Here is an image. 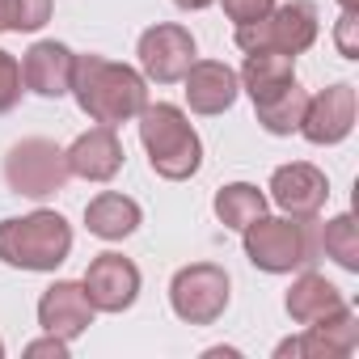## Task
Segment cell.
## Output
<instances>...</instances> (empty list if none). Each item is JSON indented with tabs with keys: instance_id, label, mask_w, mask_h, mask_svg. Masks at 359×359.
<instances>
[{
	"instance_id": "cell-27",
	"label": "cell",
	"mask_w": 359,
	"mask_h": 359,
	"mask_svg": "<svg viewBox=\"0 0 359 359\" xmlns=\"http://www.w3.org/2000/svg\"><path fill=\"white\" fill-rule=\"evenodd\" d=\"M68 351H72V342H68V338L47 334V338H39V342H30V346H26V359H68Z\"/></svg>"
},
{
	"instance_id": "cell-5",
	"label": "cell",
	"mask_w": 359,
	"mask_h": 359,
	"mask_svg": "<svg viewBox=\"0 0 359 359\" xmlns=\"http://www.w3.org/2000/svg\"><path fill=\"white\" fill-rule=\"evenodd\" d=\"M321 34V18H317V5L313 0H287V5H275L262 22H250V26H237L233 43L245 51V55H258V51H275V55H304Z\"/></svg>"
},
{
	"instance_id": "cell-13",
	"label": "cell",
	"mask_w": 359,
	"mask_h": 359,
	"mask_svg": "<svg viewBox=\"0 0 359 359\" xmlns=\"http://www.w3.org/2000/svg\"><path fill=\"white\" fill-rule=\"evenodd\" d=\"M93 317H97V309L89 304V296L76 279H55L39 296V325L55 338H68V342L81 338L93 325Z\"/></svg>"
},
{
	"instance_id": "cell-31",
	"label": "cell",
	"mask_w": 359,
	"mask_h": 359,
	"mask_svg": "<svg viewBox=\"0 0 359 359\" xmlns=\"http://www.w3.org/2000/svg\"><path fill=\"white\" fill-rule=\"evenodd\" d=\"M0 359H5V342H0Z\"/></svg>"
},
{
	"instance_id": "cell-17",
	"label": "cell",
	"mask_w": 359,
	"mask_h": 359,
	"mask_svg": "<svg viewBox=\"0 0 359 359\" xmlns=\"http://www.w3.org/2000/svg\"><path fill=\"white\" fill-rule=\"evenodd\" d=\"M237 81L250 93L254 110H266V106H275L279 97H287L296 89V60L292 55H275V51L245 55V68H241Z\"/></svg>"
},
{
	"instance_id": "cell-19",
	"label": "cell",
	"mask_w": 359,
	"mask_h": 359,
	"mask_svg": "<svg viewBox=\"0 0 359 359\" xmlns=\"http://www.w3.org/2000/svg\"><path fill=\"white\" fill-rule=\"evenodd\" d=\"M140 220H144L140 203L127 199V195H118V191H102V195L89 199V208H85V229H89L93 237H102V241H123V237H131V233L140 229Z\"/></svg>"
},
{
	"instance_id": "cell-16",
	"label": "cell",
	"mask_w": 359,
	"mask_h": 359,
	"mask_svg": "<svg viewBox=\"0 0 359 359\" xmlns=\"http://www.w3.org/2000/svg\"><path fill=\"white\" fill-rule=\"evenodd\" d=\"M68 156V169L72 177H85V182H110V177L123 169V144H118V131L114 127H93L85 135L72 140V148H64Z\"/></svg>"
},
{
	"instance_id": "cell-1",
	"label": "cell",
	"mask_w": 359,
	"mask_h": 359,
	"mask_svg": "<svg viewBox=\"0 0 359 359\" xmlns=\"http://www.w3.org/2000/svg\"><path fill=\"white\" fill-rule=\"evenodd\" d=\"M68 93L102 127L131 123L148 106V81H144V72H135L131 64H114L106 55H76V64H72V89Z\"/></svg>"
},
{
	"instance_id": "cell-10",
	"label": "cell",
	"mask_w": 359,
	"mask_h": 359,
	"mask_svg": "<svg viewBox=\"0 0 359 359\" xmlns=\"http://www.w3.org/2000/svg\"><path fill=\"white\" fill-rule=\"evenodd\" d=\"M355 85L351 81H338V85H325L321 93H313L304 102V114H300V135L317 148H330V144H342L351 131H355Z\"/></svg>"
},
{
	"instance_id": "cell-29",
	"label": "cell",
	"mask_w": 359,
	"mask_h": 359,
	"mask_svg": "<svg viewBox=\"0 0 359 359\" xmlns=\"http://www.w3.org/2000/svg\"><path fill=\"white\" fill-rule=\"evenodd\" d=\"M9 30V0H0V34Z\"/></svg>"
},
{
	"instance_id": "cell-6",
	"label": "cell",
	"mask_w": 359,
	"mask_h": 359,
	"mask_svg": "<svg viewBox=\"0 0 359 359\" xmlns=\"http://www.w3.org/2000/svg\"><path fill=\"white\" fill-rule=\"evenodd\" d=\"M68 177H72V169H68V156L55 140L30 135L5 152V182L13 195L47 199V195H60L68 187Z\"/></svg>"
},
{
	"instance_id": "cell-8",
	"label": "cell",
	"mask_w": 359,
	"mask_h": 359,
	"mask_svg": "<svg viewBox=\"0 0 359 359\" xmlns=\"http://www.w3.org/2000/svg\"><path fill=\"white\" fill-rule=\"evenodd\" d=\"M140 72L144 81H156V85H173V81H182L187 68L195 64V34L187 26H177V22H156L140 34Z\"/></svg>"
},
{
	"instance_id": "cell-28",
	"label": "cell",
	"mask_w": 359,
	"mask_h": 359,
	"mask_svg": "<svg viewBox=\"0 0 359 359\" xmlns=\"http://www.w3.org/2000/svg\"><path fill=\"white\" fill-rule=\"evenodd\" d=\"M177 9H187V13H199V9H212L216 0H173Z\"/></svg>"
},
{
	"instance_id": "cell-2",
	"label": "cell",
	"mask_w": 359,
	"mask_h": 359,
	"mask_svg": "<svg viewBox=\"0 0 359 359\" xmlns=\"http://www.w3.org/2000/svg\"><path fill=\"white\" fill-rule=\"evenodd\" d=\"M140 144L148 152V165L165 182H187L203 165V144L199 131L191 127L187 110L173 102H148L140 110Z\"/></svg>"
},
{
	"instance_id": "cell-9",
	"label": "cell",
	"mask_w": 359,
	"mask_h": 359,
	"mask_svg": "<svg viewBox=\"0 0 359 359\" xmlns=\"http://www.w3.org/2000/svg\"><path fill=\"white\" fill-rule=\"evenodd\" d=\"M359 346V317L351 304H342L338 313L309 321L300 338H287L275 346V359H351Z\"/></svg>"
},
{
	"instance_id": "cell-22",
	"label": "cell",
	"mask_w": 359,
	"mask_h": 359,
	"mask_svg": "<svg viewBox=\"0 0 359 359\" xmlns=\"http://www.w3.org/2000/svg\"><path fill=\"white\" fill-rule=\"evenodd\" d=\"M304 102H309V93L296 85L283 102H275V106H266L262 114H258V123H262V131H271V135H292L296 127H300V114H304Z\"/></svg>"
},
{
	"instance_id": "cell-11",
	"label": "cell",
	"mask_w": 359,
	"mask_h": 359,
	"mask_svg": "<svg viewBox=\"0 0 359 359\" xmlns=\"http://www.w3.org/2000/svg\"><path fill=\"white\" fill-rule=\"evenodd\" d=\"M140 283H144V279H140V266H135L131 258L114 254V250L97 254V258L89 262L85 279H81L89 304H93L97 313H127V309L140 300Z\"/></svg>"
},
{
	"instance_id": "cell-7",
	"label": "cell",
	"mask_w": 359,
	"mask_h": 359,
	"mask_svg": "<svg viewBox=\"0 0 359 359\" xmlns=\"http://www.w3.org/2000/svg\"><path fill=\"white\" fill-rule=\"evenodd\" d=\"M229 271L216 262H191L169 279V309L187 325H212L229 309Z\"/></svg>"
},
{
	"instance_id": "cell-12",
	"label": "cell",
	"mask_w": 359,
	"mask_h": 359,
	"mask_svg": "<svg viewBox=\"0 0 359 359\" xmlns=\"http://www.w3.org/2000/svg\"><path fill=\"white\" fill-rule=\"evenodd\" d=\"M271 203L283 212V216H296V220H317L325 199H330V177L309 165V161H292V165H279L271 173Z\"/></svg>"
},
{
	"instance_id": "cell-21",
	"label": "cell",
	"mask_w": 359,
	"mask_h": 359,
	"mask_svg": "<svg viewBox=\"0 0 359 359\" xmlns=\"http://www.w3.org/2000/svg\"><path fill=\"white\" fill-rule=\"evenodd\" d=\"M317 250H325V258H334L346 275H359V224L351 212L334 216L321 224L317 233Z\"/></svg>"
},
{
	"instance_id": "cell-25",
	"label": "cell",
	"mask_w": 359,
	"mask_h": 359,
	"mask_svg": "<svg viewBox=\"0 0 359 359\" xmlns=\"http://www.w3.org/2000/svg\"><path fill=\"white\" fill-rule=\"evenodd\" d=\"M271 9H275V0H224V18H229L233 26H250V22H262Z\"/></svg>"
},
{
	"instance_id": "cell-23",
	"label": "cell",
	"mask_w": 359,
	"mask_h": 359,
	"mask_svg": "<svg viewBox=\"0 0 359 359\" xmlns=\"http://www.w3.org/2000/svg\"><path fill=\"white\" fill-rule=\"evenodd\" d=\"M51 0H9V30L13 34H34L51 22Z\"/></svg>"
},
{
	"instance_id": "cell-14",
	"label": "cell",
	"mask_w": 359,
	"mask_h": 359,
	"mask_svg": "<svg viewBox=\"0 0 359 359\" xmlns=\"http://www.w3.org/2000/svg\"><path fill=\"white\" fill-rule=\"evenodd\" d=\"M72 64H76V51L68 43L39 39L22 60V85L39 97H64L72 89Z\"/></svg>"
},
{
	"instance_id": "cell-20",
	"label": "cell",
	"mask_w": 359,
	"mask_h": 359,
	"mask_svg": "<svg viewBox=\"0 0 359 359\" xmlns=\"http://www.w3.org/2000/svg\"><path fill=\"white\" fill-rule=\"evenodd\" d=\"M212 208H216V220L224 229H237L241 233L245 224H254L258 216H266V195L254 182H229V187L216 191Z\"/></svg>"
},
{
	"instance_id": "cell-26",
	"label": "cell",
	"mask_w": 359,
	"mask_h": 359,
	"mask_svg": "<svg viewBox=\"0 0 359 359\" xmlns=\"http://www.w3.org/2000/svg\"><path fill=\"white\" fill-rule=\"evenodd\" d=\"M355 30H359V13H342L338 26H334V43H338V55H342V60H359Z\"/></svg>"
},
{
	"instance_id": "cell-15",
	"label": "cell",
	"mask_w": 359,
	"mask_h": 359,
	"mask_svg": "<svg viewBox=\"0 0 359 359\" xmlns=\"http://www.w3.org/2000/svg\"><path fill=\"white\" fill-rule=\"evenodd\" d=\"M182 85H187V106L195 114H208V118L233 110V102L241 93V81H237V72L224 60H195L187 68Z\"/></svg>"
},
{
	"instance_id": "cell-24",
	"label": "cell",
	"mask_w": 359,
	"mask_h": 359,
	"mask_svg": "<svg viewBox=\"0 0 359 359\" xmlns=\"http://www.w3.org/2000/svg\"><path fill=\"white\" fill-rule=\"evenodd\" d=\"M22 64L5 51V47H0V114H9L18 102H22Z\"/></svg>"
},
{
	"instance_id": "cell-18",
	"label": "cell",
	"mask_w": 359,
	"mask_h": 359,
	"mask_svg": "<svg viewBox=\"0 0 359 359\" xmlns=\"http://www.w3.org/2000/svg\"><path fill=\"white\" fill-rule=\"evenodd\" d=\"M342 304H346L342 287H334L325 275H317V271H309V266H304V275H300V279H292L287 300H283V309H287V317H292L296 325L321 321V317L338 313Z\"/></svg>"
},
{
	"instance_id": "cell-30",
	"label": "cell",
	"mask_w": 359,
	"mask_h": 359,
	"mask_svg": "<svg viewBox=\"0 0 359 359\" xmlns=\"http://www.w3.org/2000/svg\"><path fill=\"white\" fill-rule=\"evenodd\" d=\"M342 5V13H359V0H338Z\"/></svg>"
},
{
	"instance_id": "cell-4",
	"label": "cell",
	"mask_w": 359,
	"mask_h": 359,
	"mask_svg": "<svg viewBox=\"0 0 359 359\" xmlns=\"http://www.w3.org/2000/svg\"><path fill=\"white\" fill-rule=\"evenodd\" d=\"M241 245L245 258L266 275H292L317 262L313 220H296V216H258L254 224L241 229Z\"/></svg>"
},
{
	"instance_id": "cell-3",
	"label": "cell",
	"mask_w": 359,
	"mask_h": 359,
	"mask_svg": "<svg viewBox=\"0 0 359 359\" xmlns=\"http://www.w3.org/2000/svg\"><path fill=\"white\" fill-rule=\"evenodd\" d=\"M68 254H72V224L60 212L39 208L30 216L0 220V262L5 266L47 275V271L64 266Z\"/></svg>"
}]
</instances>
